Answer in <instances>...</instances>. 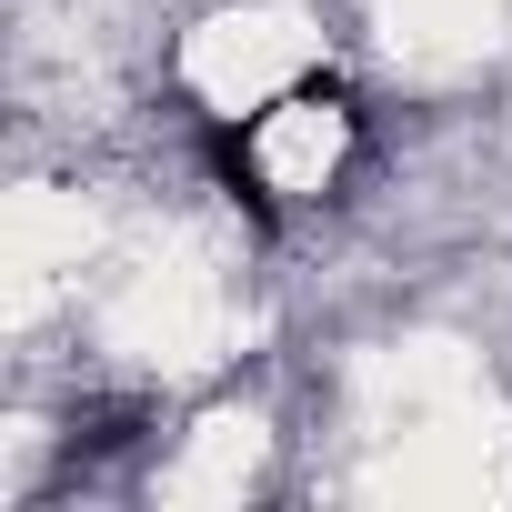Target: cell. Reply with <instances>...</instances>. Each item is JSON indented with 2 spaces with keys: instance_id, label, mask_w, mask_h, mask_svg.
<instances>
[{
  "instance_id": "obj_1",
  "label": "cell",
  "mask_w": 512,
  "mask_h": 512,
  "mask_svg": "<svg viewBox=\"0 0 512 512\" xmlns=\"http://www.w3.org/2000/svg\"><path fill=\"white\" fill-rule=\"evenodd\" d=\"M201 161H211V181H221V191H231V201H241L251 221L272 231V181L251 171V131H231V121H211V131H201Z\"/></svg>"
}]
</instances>
